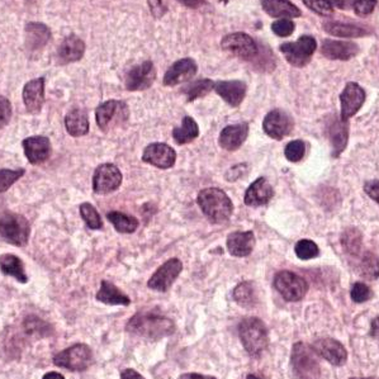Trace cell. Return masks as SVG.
<instances>
[{"label":"cell","instance_id":"obj_48","mask_svg":"<svg viewBox=\"0 0 379 379\" xmlns=\"http://www.w3.org/2000/svg\"><path fill=\"white\" fill-rule=\"evenodd\" d=\"M376 4L377 1H353L351 7L354 8L355 15L365 17V15H372Z\"/></svg>","mask_w":379,"mask_h":379},{"label":"cell","instance_id":"obj_9","mask_svg":"<svg viewBox=\"0 0 379 379\" xmlns=\"http://www.w3.org/2000/svg\"><path fill=\"white\" fill-rule=\"evenodd\" d=\"M274 288L287 302H298L307 294L308 283L296 273L282 271L274 277Z\"/></svg>","mask_w":379,"mask_h":379},{"label":"cell","instance_id":"obj_7","mask_svg":"<svg viewBox=\"0 0 379 379\" xmlns=\"http://www.w3.org/2000/svg\"><path fill=\"white\" fill-rule=\"evenodd\" d=\"M317 49L315 37L300 36L296 42L282 43L280 50L288 64L296 67H303L309 64L312 55Z\"/></svg>","mask_w":379,"mask_h":379},{"label":"cell","instance_id":"obj_33","mask_svg":"<svg viewBox=\"0 0 379 379\" xmlns=\"http://www.w3.org/2000/svg\"><path fill=\"white\" fill-rule=\"evenodd\" d=\"M0 268H1V272L4 275L13 277L19 283L24 284L29 282V275L24 272L23 261L15 255H12V254L1 255Z\"/></svg>","mask_w":379,"mask_h":379},{"label":"cell","instance_id":"obj_19","mask_svg":"<svg viewBox=\"0 0 379 379\" xmlns=\"http://www.w3.org/2000/svg\"><path fill=\"white\" fill-rule=\"evenodd\" d=\"M26 158L32 165L43 164L52 154L50 140L45 136L27 137L22 143Z\"/></svg>","mask_w":379,"mask_h":379},{"label":"cell","instance_id":"obj_25","mask_svg":"<svg viewBox=\"0 0 379 379\" xmlns=\"http://www.w3.org/2000/svg\"><path fill=\"white\" fill-rule=\"evenodd\" d=\"M248 86L241 80H229L215 83V92L231 107H239L246 95Z\"/></svg>","mask_w":379,"mask_h":379},{"label":"cell","instance_id":"obj_32","mask_svg":"<svg viewBox=\"0 0 379 379\" xmlns=\"http://www.w3.org/2000/svg\"><path fill=\"white\" fill-rule=\"evenodd\" d=\"M322 27L326 33L335 37L355 38V37L366 36L369 33L366 29L360 27V26L341 23V22H325L322 24Z\"/></svg>","mask_w":379,"mask_h":379},{"label":"cell","instance_id":"obj_24","mask_svg":"<svg viewBox=\"0 0 379 379\" xmlns=\"http://www.w3.org/2000/svg\"><path fill=\"white\" fill-rule=\"evenodd\" d=\"M274 195V191L271 183L265 178H258L251 183L248 188L243 202L248 207H261L269 203Z\"/></svg>","mask_w":379,"mask_h":379},{"label":"cell","instance_id":"obj_34","mask_svg":"<svg viewBox=\"0 0 379 379\" xmlns=\"http://www.w3.org/2000/svg\"><path fill=\"white\" fill-rule=\"evenodd\" d=\"M200 136V126L194 121V118L186 115L183 118L182 126L172 129V138L178 145H186L192 143Z\"/></svg>","mask_w":379,"mask_h":379},{"label":"cell","instance_id":"obj_20","mask_svg":"<svg viewBox=\"0 0 379 379\" xmlns=\"http://www.w3.org/2000/svg\"><path fill=\"white\" fill-rule=\"evenodd\" d=\"M24 107L31 115H38L45 104V78L29 81L22 93Z\"/></svg>","mask_w":379,"mask_h":379},{"label":"cell","instance_id":"obj_51","mask_svg":"<svg viewBox=\"0 0 379 379\" xmlns=\"http://www.w3.org/2000/svg\"><path fill=\"white\" fill-rule=\"evenodd\" d=\"M121 378L122 379H131V378H136V379H143V377L140 374V373H137L135 369H124L123 372L121 373Z\"/></svg>","mask_w":379,"mask_h":379},{"label":"cell","instance_id":"obj_46","mask_svg":"<svg viewBox=\"0 0 379 379\" xmlns=\"http://www.w3.org/2000/svg\"><path fill=\"white\" fill-rule=\"evenodd\" d=\"M305 6H307L311 10H314L315 13L322 17H331L334 15V6L331 4V1H317V0H312V1H305Z\"/></svg>","mask_w":379,"mask_h":379},{"label":"cell","instance_id":"obj_45","mask_svg":"<svg viewBox=\"0 0 379 379\" xmlns=\"http://www.w3.org/2000/svg\"><path fill=\"white\" fill-rule=\"evenodd\" d=\"M296 29V24L292 19H278L273 22L272 31L280 37L291 36Z\"/></svg>","mask_w":379,"mask_h":379},{"label":"cell","instance_id":"obj_17","mask_svg":"<svg viewBox=\"0 0 379 379\" xmlns=\"http://www.w3.org/2000/svg\"><path fill=\"white\" fill-rule=\"evenodd\" d=\"M177 152L166 143H150L143 154V161L159 169H170L175 164Z\"/></svg>","mask_w":379,"mask_h":379},{"label":"cell","instance_id":"obj_35","mask_svg":"<svg viewBox=\"0 0 379 379\" xmlns=\"http://www.w3.org/2000/svg\"><path fill=\"white\" fill-rule=\"evenodd\" d=\"M232 297L236 300L237 305L241 307H254L258 303L257 288L254 286V283L249 280H245L240 284H237L236 288L234 289Z\"/></svg>","mask_w":379,"mask_h":379},{"label":"cell","instance_id":"obj_27","mask_svg":"<svg viewBox=\"0 0 379 379\" xmlns=\"http://www.w3.org/2000/svg\"><path fill=\"white\" fill-rule=\"evenodd\" d=\"M330 141L332 145V158H339L343 154L349 140V122L341 121L334 117L328 126Z\"/></svg>","mask_w":379,"mask_h":379},{"label":"cell","instance_id":"obj_16","mask_svg":"<svg viewBox=\"0 0 379 379\" xmlns=\"http://www.w3.org/2000/svg\"><path fill=\"white\" fill-rule=\"evenodd\" d=\"M312 349L317 355L328 360L330 364L341 366L348 360V351L343 344L332 337H322L312 344Z\"/></svg>","mask_w":379,"mask_h":379},{"label":"cell","instance_id":"obj_53","mask_svg":"<svg viewBox=\"0 0 379 379\" xmlns=\"http://www.w3.org/2000/svg\"><path fill=\"white\" fill-rule=\"evenodd\" d=\"M180 4L186 6V7L198 8L206 4V1H180Z\"/></svg>","mask_w":379,"mask_h":379},{"label":"cell","instance_id":"obj_3","mask_svg":"<svg viewBox=\"0 0 379 379\" xmlns=\"http://www.w3.org/2000/svg\"><path fill=\"white\" fill-rule=\"evenodd\" d=\"M239 337L251 357H260L269 346V331L259 317H245L239 325Z\"/></svg>","mask_w":379,"mask_h":379},{"label":"cell","instance_id":"obj_4","mask_svg":"<svg viewBox=\"0 0 379 379\" xmlns=\"http://www.w3.org/2000/svg\"><path fill=\"white\" fill-rule=\"evenodd\" d=\"M0 234L6 243L18 248L26 246L29 239V223L24 216L12 211H3L0 218Z\"/></svg>","mask_w":379,"mask_h":379},{"label":"cell","instance_id":"obj_31","mask_svg":"<svg viewBox=\"0 0 379 379\" xmlns=\"http://www.w3.org/2000/svg\"><path fill=\"white\" fill-rule=\"evenodd\" d=\"M65 127L67 134L72 137L86 136L89 132V120L86 111L74 108L65 115Z\"/></svg>","mask_w":379,"mask_h":379},{"label":"cell","instance_id":"obj_49","mask_svg":"<svg viewBox=\"0 0 379 379\" xmlns=\"http://www.w3.org/2000/svg\"><path fill=\"white\" fill-rule=\"evenodd\" d=\"M147 4L150 7L151 13L155 18H161L168 10V3L165 1H149Z\"/></svg>","mask_w":379,"mask_h":379},{"label":"cell","instance_id":"obj_42","mask_svg":"<svg viewBox=\"0 0 379 379\" xmlns=\"http://www.w3.org/2000/svg\"><path fill=\"white\" fill-rule=\"evenodd\" d=\"M24 174H26L24 169H18V170L1 169L0 170V192L1 193L7 192L8 189L13 186L17 180L21 179Z\"/></svg>","mask_w":379,"mask_h":379},{"label":"cell","instance_id":"obj_38","mask_svg":"<svg viewBox=\"0 0 379 379\" xmlns=\"http://www.w3.org/2000/svg\"><path fill=\"white\" fill-rule=\"evenodd\" d=\"M80 216L86 223V226L90 229H100L103 227V221L100 218V215L90 203H81L80 204Z\"/></svg>","mask_w":379,"mask_h":379},{"label":"cell","instance_id":"obj_36","mask_svg":"<svg viewBox=\"0 0 379 379\" xmlns=\"http://www.w3.org/2000/svg\"><path fill=\"white\" fill-rule=\"evenodd\" d=\"M107 220L121 234H134L138 227V220L136 217L122 213L118 211L108 212Z\"/></svg>","mask_w":379,"mask_h":379},{"label":"cell","instance_id":"obj_18","mask_svg":"<svg viewBox=\"0 0 379 379\" xmlns=\"http://www.w3.org/2000/svg\"><path fill=\"white\" fill-rule=\"evenodd\" d=\"M197 72H198V66L193 58H180L168 69V72H165L163 83L165 86H179L182 83L194 78Z\"/></svg>","mask_w":379,"mask_h":379},{"label":"cell","instance_id":"obj_52","mask_svg":"<svg viewBox=\"0 0 379 379\" xmlns=\"http://www.w3.org/2000/svg\"><path fill=\"white\" fill-rule=\"evenodd\" d=\"M179 378L216 379V377H211V376H203V374H200V373H186V374H183V376H180Z\"/></svg>","mask_w":379,"mask_h":379},{"label":"cell","instance_id":"obj_12","mask_svg":"<svg viewBox=\"0 0 379 379\" xmlns=\"http://www.w3.org/2000/svg\"><path fill=\"white\" fill-rule=\"evenodd\" d=\"M182 271H183V263L179 259H169L159 268L156 272L154 273V275L149 280L147 287L152 291L165 293L172 288L174 282L178 280Z\"/></svg>","mask_w":379,"mask_h":379},{"label":"cell","instance_id":"obj_11","mask_svg":"<svg viewBox=\"0 0 379 379\" xmlns=\"http://www.w3.org/2000/svg\"><path fill=\"white\" fill-rule=\"evenodd\" d=\"M294 122L292 115L283 109H273L265 115L263 121V129L265 135L273 140L280 141L293 131Z\"/></svg>","mask_w":379,"mask_h":379},{"label":"cell","instance_id":"obj_23","mask_svg":"<svg viewBox=\"0 0 379 379\" xmlns=\"http://www.w3.org/2000/svg\"><path fill=\"white\" fill-rule=\"evenodd\" d=\"M321 54L329 60L348 61L358 55L359 46L357 43L350 42V41L325 40L322 42Z\"/></svg>","mask_w":379,"mask_h":379},{"label":"cell","instance_id":"obj_50","mask_svg":"<svg viewBox=\"0 0 379 379\" xmlns=\"http://www.w3.org/2000/svg\"><path fill=\"white\" fill-rule=\"evenodd\" d=\"M379 183L378 180H369L364 186V192L368 194L373 200L378 202L379 200Z\"/></svg>","mask_w":379,"mask_h":379},{"label":"cell","instance_id":"obj_26","mask_svg":"<svg viewBox=\"0 0 379 379\" xmlns=\"http://www.w3.org/2000/svg\"><path fill=\"white\" fill-rule=\"evenodd\" d=\"M86 52V43L75 35H70L66 37L63 42L58 46V63L60 65H67L79 61L84 56Z\"/></svg>","mask_w":379,"mask_h":379},{"label":"cell","instance_id":"obj_37","mask_svg":"<svg viewBox=\"0 0 379 379\" xmlns=\"http://www.w3.org/2000/svg\"><path fill=\"white\" fill-rule=\"evenodd\" d=\"M215 89V83L211 79H198L189 83L188 86L182 88V94L186 95L188 102H194L206 97L211 90Z\"/></svg>","mask_w":379,"mask_h":379},{"label":"cell","instance_id":"obj_44","mask_svg":"<svg viewBox=\"0 0 379 379\" xmlns=\"http://www.w3.org/2000/svg\"><path fill=\"white\" fill-rule=\"evenodd\" d=\"M351 300L355 303H364L366 300L373 298L372 289L366 286L365 283L357 282L354 283V286L351 288Z\"/></svg>","mask_w":379,"mask_h":379},{"label":"cell","instance_id":"obj_55","mask_svg":"<svg viewBox=\"0 0 379 379\" xmlns=\"http://www.w3.org/2000/svg\"><path fill=\"white\" fill-rule=\"evenodd\" d=\"M51 378L65 379V377L64 376H63V374H60V373H56V372L47 373V374H45V376H43V379H51Z\"/></svg>","mask_w":379,"mask_h":379},{"label":"cell","instance_id":"obj_2","mask_svg":"<svg viewBox=\"0 0 379 379\" xmlns=\"http://www.w3.org/2000/svg\"><path fill=\"white\" fill-rule=\"evenodd\" d=\"M197 202L203 215L211 223H223L234 212V203L220 188H206L200 191Z\"/></svg>","mask_w":379,"mask_h":379},{"label":"cell","instance_id":"obj_8","mask_svg":"<svg viewBox=\"0 0 379 379\" xmlns=\"http://www.w3.org/2000/svg\"><path fill=\"white\" fill-rule=\"evenodd\" d=\"M129 111L127 104L121 100H107L102 103L95 111L97 124L103 132H107L113 127L121 126L127 122Z\"/></svg>","mask_w":379,"mask_h":379},{"label":"cell","instance_id":"obj_14","mask_svg":"<svg viewBox=\"0 0 379 379\" xmlns=\"http://www.w3.org/2000/svg\"><path fill=\"white\" fill-rule=\"evenodd\" d=\"M122 172L115 164H102L93 175V191L97 194L113 193L122 184Z\"/></svg>","mask_w":379,"mask_h":379},{"label":"cell","instance_id":"obj_47","mask_svg":"<svg viewBox=\"0 0 379 379\" xmlns=\"http://www.w3.org/2000/svg\"><path fill=\"white\" fill-rule=\"evenodd\" d=\"M12 104L10 102L4 97L1 95L0 97V124L1 127H4L6 124L9 123L10 118H12Z\"/></svg>","mask_w":379,"mask_h":379},{"label":"cell","instance_id":"obj_22","mask_svg":"<svg viewBox=\"0 0 379 379\" xmlns=\"http://www.w3.org/2000/svg\"><path fill=\"white\" fill-rule=\"evenodd\" d=\"M249 135V124L248 123H237L229 124L222 129L218 143L222 149L227 151H236L243 146L245 140Z\"/></svg>","mask_w":379,"mask_h":379},{"label":"cell","instance_id":"obj_1","mask_svg":"<svg viewBox=\"0 0 379 379\" xmlns=\"http://www.w3.org/2000/svg\"><path fill=\"white\" fill-rule=\"evenodd\" d=\"M175 322L158 312H137L129 318L126 331L131 335L158 341L175 332Z\"/></svg>","mask_w":379,"mask_h":379},{"label":"cell","instance_id":"obj_41","mask_svg":"<svg viewBox=\"0 0 379 379\" xmlns=\"http://www.w3.org/2000/svg\"><path fill=\"white\" fill-rule=\"evenodd\" d=\"M305 154H306V143H303L302 140L291 141L284 149L287 160L291 163H298L305 158Z\"/></svg>","mask_w":379,"mask_h":379},{"label":"cell","instance_id":"obj_21","mask_svg":"<svg viewBox=\"0 0 379 379\" xmlns=\"http://www.w3.org/2000/svg\"><path fill=\"white\" fill-rule=\"evenodd\" d=\"M227 249L232 257L245 258L249 257L257 243L252 231H235L227 236Z\"/></svg>","mask_w":379,"mask_h":379},{"label":"cell","instance_id":"obj_43","mask_svg":"<svg viewBox=\"0 0 379 379\" xmlns=\"http://www.w3.org/2000/svg\"><path fill=\"white\" fill-rule=\"evenodd\" d=\"M24 328L27 330V334H35L37 337H47L50 330V326L46 322L35 316H29L24 320Z\"/></svg>","mask_w":379,"mask_h":379},{"label":"cell","instance_id":"obj_13","mask_svg":"<svg viewBox=\"0 0 379 379\" xmlns=\"http://www.w3.org/2000/svg\"><path fill=\"white\" fill-rule=\"evenodd\" d=\"M156 79V69L150 60L143 61V64L136 65L129 69L126 74L124 86L129 92H140L149 89Z\"/></svg>","mask_w":379,"mask_h":379},{"label":"cell","instance_id":"obj_5","mask_svg":"<svg viewBox=\"0 0 379 379\" xmlns=\"http://www.w3.org/2000/svg\"><path fill=\"white\" fill-rule=\"evenodd\" d=\"M315 350L307 344L298 341L293 345L291 364L296 377L298 378H318L321 368Z\"/></svg>","mask_w":379,"mask_h":379},{"label":"cell","instance_id":"obj_10","mask_svg":"<svg viewBox=\"0 0 379 379\" xmlns=\"http://www.w3.org/2000/svg\"><path fill=\"white\" fill-rule=\"evenodd\" d=\"M223 51L243 60H252L259 54V46L257 41L243 32H235L223 37L221 41Z\"/></svg>","mask_w":379,"mask_h":379},{"label":"cell","instance_id":"obj_6","mask_svg":"<svg viewBox=\"0 0 379 379\" xmlns=\"http://www.w3.org/2000/svg\"><path fill=\"white\" fill-rule=\"evenodd\" d=\"M93 363V351L86 344H75L54 357V364L70 372H86Z\"/></svg>","mask_w":379,"mask_h":379},{"label":"cell","instance_id":"obj_29","mask_svg":"<svg viewBox=\"0 0 379 379\" xmlns=\"http://www.w3.org/2000/svg\"><path fill=\"white\" fill-rule=\"evenodd\" d=\"M97 300L109 306H129L131 298L126 293H123L118 287H115L112 282L102 280L99 291L95 296Z\"/></svg>","mask_w":379,"mask_h":379},{"label":"cell","instance_id":"obj_28","mask_svg":"<svg viewBox=\"0 0 379 379\" xmlns=\"http://www.w3.org/2000/svg\"><path fill=\"white\" fill-rule=\"evenodd\" d=\"M50 38V29L42 23L32 22L26 26V47L29 52L42 50Z\"/></svg>","mask_w":379,"mask_h":379},{"label":"cell","instance_id":"obj_30","mask_svg":"<svg viewBox=\"0 0 379 379\" xmlns=\"http://www.w3.org/2000/svg\"><path fill=\"white\" fill-rule=\"evenodd\" d=\"M261 7L264 9L265 13L271 15L273 18L289 19V18H298L302 15L300 8L297 7L293 3H291V1L263 0Z\"/></svg>","mask_w":379,"mask_h":379},{"label":"cell","instance_id":"obj_40","mask_svg":"<svg viewBox=\"0 0 379 379\" xmlns=\"http://www.w3.org/2000/svg\"><path fill=\"white\" fill-rule=\"evenodd\" d=\"M362 240L363 239H362V235L358 229H349L345 231L343 239H341V243L348 252L358 254L360 248H362Z\"/></svg>","mask_w":379,"mask_h":379},{"label":"cell","instance_id":"obj_15","mask_svg":"<svg viewBox=\"0 0 379 379\" xmlns=\"http://www.w3.org/2000/svg\"><path fill=\"white\" fill-rule=\"evenodd\" d=\"M366 94L364 89L359 86L358 83H348L344 88L343 93L340 94V104L341 113L340 120L348 122L349 118L354 117L359 112V109L364 104Z\"/></svg>","mask_w":379,"mask_h":379},{"label":"cell","instance_id":"obj_54","mask_svg":"<svg viewBox=\"0 0 379 379\" xmlns=\"http://www.w3.org/2000/svg\"><path fill=\"white\" fill-rule=\"evenodd\" d=\"M371 335H372L373 337H378V317H376L374 318V321H373L372 323V332H371Z\"/></svg>","mask_w":379,"mask_h":379},{"label":"cell","instance_id":"obj_39","mask_svg":"<svg viewBox=\"0 0 379 379\" xmlns=\"http://www.w3.org/2000/svg\"><path fill=\"white\" fill-rule=\"evenodd\" d=\"M294 252L297 255V258L300 260H309V259H315L320 255V249L316 245L315 241L308 240V239H302L294 246Z\"/></svg>","mask_w":379,"mask_h":379}]
</instances>
